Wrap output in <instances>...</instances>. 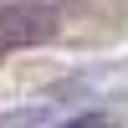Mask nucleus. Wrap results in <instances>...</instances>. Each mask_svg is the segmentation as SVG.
Wrapping results in <instances>:
<instances>
[{
    "instance_id": "obj_1",
    "label": "nucleus",
    "mask_w": 128,
    "mask_h": 128,
    "mask_svg": "<svg viewBox=\"0 0 128 128\" xmlns=\"http://www.w3.org/2000/svg\"><path fill=\"white\" fill-rule=\"evenodd\" d=\"M56 128H108V118H102V113H82V118H67Z\"/></svg>"
}]
</instances>
